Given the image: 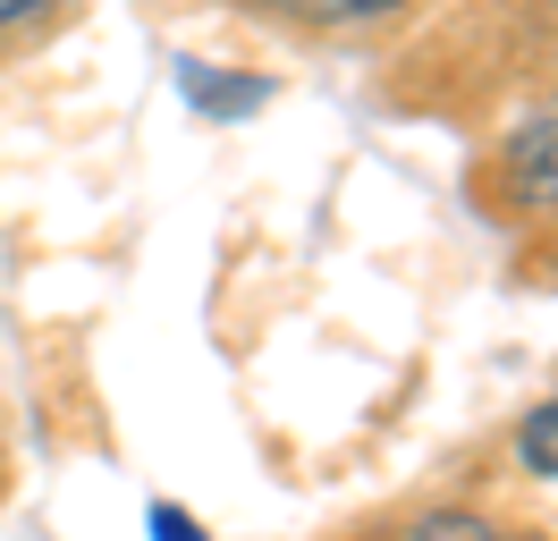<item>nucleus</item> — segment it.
<instances>
[{"label":"nucleus","instance_id":"1","mask_svg":"<svg viewBox=\"0 0 558 541\" xmlns=\"http://www.w3.org/2000/svg\"><path fill=\"white\" fill-rule=\"evenodd\" d=\"M499 178H508V195H517L524 212H550L558 203V94L542 101L533 119H517L508 153H499Z\"/></svg>","mask_w":558,"mask_h":541},{"label":"nucleus","instance_id":"2","mask_svg":"<svg viewBox=\"0 0 558 541\" xmlns=\"http://www.w3.org/2000/svg\"><path fill=\"white\" fill-rule=\"evenodd\" d=\"M178 94L195 101L204 119H254L263 101L279 94L271 76H229V68H204V60H178Z\"/></svg>","mask_w":558,"mask_h":541},{"label":"nucleus","instance_id":"3","mask_svg":"<svg viewBox=\"0 0 558 541\" xmlns=\"http://www.w3.org/2000/svg\"><path fill=\"white\" fill-rule=\"evenodd\" d=\"M279 17H305V26H373V17H398L415 0H263Z\"/></svg>","mask_w":558,"mask_h":541},{"label":"nucleus","instance_id":"4","mask_svg":"<svg viewBox=\"0 0 558 541\" xmlns=\"http://www.w3.org/2000/svg\"><path fill=\"white\" fill-rule=\"evenodd\" d=\"M517 457H524V473L558 482V398H542V406L517 423Z\"/></svg>","mask_w":558,"mask_h":541},{"label":"nucleus","instance_id":"5","mask_svg":"<svg viewBox=\"0 0 558 541\" xmlns=\"http://www.w3.org/2000/svg\"><path fill=\"white\" fill-rule=\"evenodd\" d=\"M407 541H517V533H499V525H483V516H457V507H440V516H423Z\"/></svg>","mask_w":558,"mask_h":541},{"label":"nucleus","instance_id":"6","mask_svg":"<svg viewBox=\"0 0 558 541\" xmlns=\"http://www.w3.org/2000/svg\"><path fill=\"white\" fill-rule=\"evenodd\" d=\"M144 533H153V541H211V525H204V516H186L178 500H153V507H144Z\"/></svg>","mask_w":558,"mask_h":541},{"label":"nucleus","instance_id":"7","mask_svg":"<svg viewBox=\"0 0 558 541\" xmlns=\"http://www.w3.org/2000/svg\"><path fill=\"white\" fill-rule=\"evenodd\" d=\"M43 9H51V0H0V34L26 26V17H43Z\"/></svg>","mask_w":558,"mask_h":541}]
</instances>
